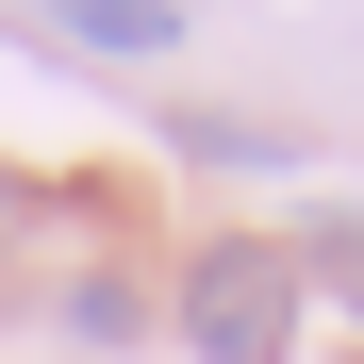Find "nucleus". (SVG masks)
I'll list each match as a JSON object with an SVG mask.
<instances>
[{
    "label": "nucleus",
    "instance_id": "1",
    "mask_svg": "<svg viewBox=\"0 0 364 364\" xmlns=\"http://www.w3.org/2000/svg\"><path fill=\"white\" fill-rule=\"evenodd\" d=\"M182 348L199 364H298V265L265 232H232V249L182 265Z\"/></svg>",
    "mask_w": 364,
    "mask_h": 364
},
{
    "label": "nucleus",
    "instance_id": "3",
    "mask_svg": "<svg viewBox=\"0 0 364 364\" xmlns=\"http://www.w3.org/2000/svg\"><path fill=\"white\" fill-rule=\"evenodd\" d=\"M282 265H298V282H331L348 315H364V199H315V215L282 232Z\"/></svg>",
    "mask_w": 364,
    "mask_h": 364
},
{
    "label": "nucleus",
    "instance_id": "4",
    "mask_svg": "<svg viewBox=\"0 0 364 364\" xmlns=\"http://www.w3.org/2000/svg\"><path fill=\"white\" fill-rule=\"evenodd\" d=\"M166 149H199V166H282V149L249 133V116H182V133H166Z\"/></svg>",
    "mask_w": 364,
    "mask_h": 364
},
{
    "label": "nucleus",
    "instance_id": "2",
    "mask_svg": "<svg viewBox=\"0 0 364 364\" xmlns=\"http://www.w3.org/2000/svg\"><path fill=\"white\" fill-rule=\"evenodd\" d=\"M50 17H67V50H100V67H166V0H50Z\"/></svg>",
    "mask_w": 364,
    "mask_h": 364
}]
</instances>
